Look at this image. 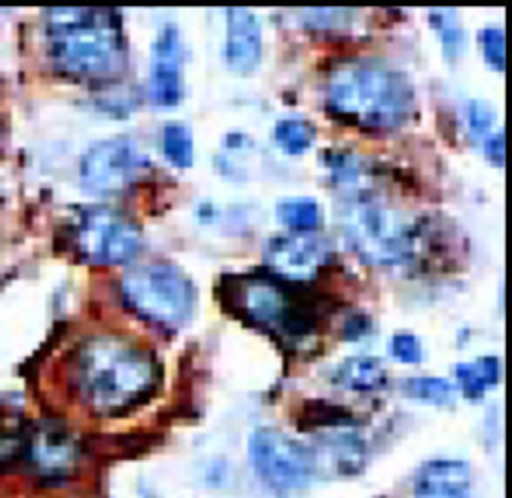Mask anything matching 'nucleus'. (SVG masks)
I'll list each match as a JSON object with an SVG mask.
<instances>
[{
  "label": "nucleus",
  "mask_w": 512,
  "mask_h": 498,
  "mask_svg": "<svg viewBox=\"0 0 512 498\" xmlns=\"http://www.w3.org/2000/svg\"><path fill=\"white\" fill-rule=\"evenodd\" d=\"M404 392L410 398H416L420 402H428V404H450L456 398V388L452 382H448L446 378H438V376H416V378H408L404 382Z\"/></svg>",
  "instance_id": "aec40b11"
},
{
  "label": "nucleus",
  "mask_w": 512,
  "mask_h": 498,
  "mask_svg": "<svg viewBox=\"0 0 512 498\" xmlns=\"http://www.w3.org/2000/svg\"><path fill=\"white\" fill-rule=\"evenodd\" d=\"M22 450V442L12 436V434H4L0 432V466L12 462Z\"/></svg>",
  "instance_id": "a878e982"
},
{
  "label": "nucleus",
  "mask_w": 512,
  "mask_h": 498,
  "mask_svg": "<svg viewBox=\"0 0 512 498\" xmlns=\"http://www.w3.org/2000/svg\"><path fill=\"white\" fill-rule=\"evenodd\" d=\"M184 96V48L176 24H164L150 54V98L160 108H174Z\"/></svg>",
  "instance_id": "9b49d317"
},
{
  "label": "nucleus",
  "mask_w": 512,
  "mask_h": 498,
  "mask_svg": "<svg viewBox=\"0 0 512 498\" xmlns=\"http://www.w3.org/2000/svg\"><path fill=\"white\" fill-rule=\"evenodd\" d=\"M326 104L340 120L358 128L394 130L412 118L416 96L410 78L398 68L354 58L330 72Z\"/></svg>",
  "instance_id": "f03ea898"
},
{
  "label": "nucleus",
  "mask_w": 512,
  "mask_h": 498,
  "mask_svg": "<svg viewBox=\"0 0 512 498\" xmlns=\"http://www.w3.org/2000/svg\"><path fill=\"white\" fill-rule=\"evenodd\" d=\"M46 42L52 64L68 76H108L126 58L120 14L108 8L46 10Z\"/></svg>",
  "instance_id": "7ed1b4c3"
},
{
  "label": "nucleus",
  "mask_w": 512,
  "mask_h": 498,
  "mask_svg": "<svg viewBox=\"0 0 512 498\" xmlns=\"http://www.w3.org/2000/svg\"><path fill=\"white\" fill-rule=\"evenodd\" d=\"M262 58V24L248 8L226 10L224 60L230 70L250 74Z\"/></svg>",
  "instance_id": "ddd939ff"
},
{
  "label": "nucleus",
  "mask_w": 512,
  "mask_h": 498,
  "mask_svg": "<svg viewBox=\"0 0 512 498\" xmlns=\"http://www.w3.org/2000/svg\"><path fill=\"white\" fill-rule=\"evenodd\" d=\"M340 228L348 248L378 268L408 264L420 242L418 224L408 212L370 194H358L342 206Z\"/></svg>",
  "instance_id": "20e7f679"
},
{
  "label": "nucleus",
  "mask_w": 512,
  "mask_h": 498,
  "mask_svg": "<svg viewBox=\"0 0 512 498\" xmlns=\"http://www.w3.org/2000/svg\"><path fill=\"white\" fill-rule=\"evenodd\" d=\"M120 292L136 316L168 330L184 326L196 306L194 282L170 262L132 266L120 280Z\"/></svg>",
  "instance_id": "39448f33"
},
{
  "label": "nucleus",
  "mask_w": 512,
  "mask_h": 498,
  "mask_svg": "<svg viewBox=\"0 0 512 498\" xmlns=\"http://www.w3.org/2000/svg\"><path fill=\"white\" fill-rule=\"evenodd\" d=\"M144 160L128 136H114L92 144L80 158L78 174L86 192L96 196H116L128 190Z\"/></svg>",
  "instance_id": "1a4fd4ad"
},
{
  "label": "nucleus",
  "mask_w": 512,
  "mask_h": 498,
  "mask_svg": "<svg viewBox=\"0 0 512 498\" xmlns=\"http://www.w3.org/2000/svg\"><path fill=\"white\" fill-rule=\"evenodd\" d=\"M466 122L472 140L480 146L496 130V112L484 100H470L466 106Z\"/></svg>",
  "instance_id": "4be33fe9"
},
{
  "label": "nucleus",
  "mask_w": 512,
  "mask_h": 498,
  "mask_svg": "<svg viewBox=\"0 0 512 498\" xmlns=\"http://www.w3.org/2000/svg\"><path fill=\"white\" fill-rule=\"evenodd\" d=\"M390 354L404 364H418L422 360V344L410 332H398L390 338Z\"/></svg>",
  "instance_id": "b1692460"
},
{
  "label": "nucleus",
  "mask_w": 512,
  "mask_h": 498,
  "mask_svg": "<svg viewBox=\"0 0 512 498\" xmlns=\"http://www.w3.org/2000/svg\"><path fill=\"white\" fill-rule=\"evenodd\" d=\"M334 382L354 392H374L386 384V368L374 356H352L340 362Z\"/></svg>",
  "instance_id": "2eb2a0df"
},
{
  "label": "nucleus",
  "mask_w": 512,
  "mask_h": 498,
  "mask_svg": "<svg viewBox=\"0 0 512 498\" xmlns=\"http://www.w3.org/2000/svg\"><path fill=\"white\" fill-rule=\"evenodd\" d=\"M254 472L274 490L306 488L314 476V454L296 438L270 426L256 428L248 438Z\"/></svg>",
  "instance_id": "6e6552de"
},
{
  "label": "nucleus",
  "mask_w": 512,
  "mask_h": 498,
  "mask_svg": "<svg viewBox=\"0 0 512 498\" xmlns=\"http://www.w3.org/2000/svg\"><path fill=\"white\" fill-rule=\"evenodd\" d=\"M484 156L498 168L504 166V156H506V142H504V130L498 128L494 130L482 144H480Z\"/></svg>",
  "instance_id": "393cba45"
},
{
  "label": "nucleus",
  "mask_w": 512,
  "mask_h": 498,
  "mask_svg": "<svg viewBox=\"0 0 512 498\" xmlns=\"http://www.w3.org/2000/svg\"><path fill=\"white\" fill-rule=\"evenodd\" d=\"M162 154L174 168H190L194 162V138L186 124L168 122L162 128Z\"/></svg>",
  "instance_id": "6ab92c4d"
},
{
  "label": "nucleus",
  "mask_w": 512,
  "mask_h": 498,
  "mask_svg": "<svg viewBox=\"0 0 512 498\" xmlns=\"http://www.w3.org/2000/svg\"><path fill=\"white\" fill-rule=\"evenodd\" d=\"M244 318L286 336H304L314 326V310L286 286L268 276H248L236 286Z\"/></svg>",
  "instance_id": "423d86ee"
},
{
  "label": "nucleus",
  "mask_w": 512,
  "mask_h": 498,
  "mask_svg": "<svg viewBox=\"0 0 512 498\" xmlns=\"http://www.w3.org/2000/svg\"><path fill=\"white\" fill-rule=\"evenodd\" d=\"M72 380L90 410L112 416L142 404L154 392L158 364L132 338L96 334L78 346Z\"/></svg>",
  "instance_id": "f257e3e1"
},
{
  "label": "nucleus",
  "mask_w": 512,
  "mask_h": 498,
  "mask_svg": "<svg viewBox=\"0 0 512 498\" xmlns=\"http://www.w3.org/2000/svg\"><path fill=\"white\" fill-rule=\"evenodd\" d=\"M276 220L292 232H312L322 222L320 204L310 196H290L276 204Z\"/></svg>",
  "instance_id": "f3484780"
},
{
  "label": "nucleus",
  "mask_w": 512,
  "mask_h": 498,
  "mask_svg": "<svg viewBox=\"0 0 512 498\" xmlns=\"http://www.w3.org/2000/svg\"><path fill=\"white\" fill-rule=\"evenodd\" d=\"M330 246L312 232H288L274 236L264 246V260L272 272L286 280L304 282L328 262Z\"/></svg>",
  "instance_id": "9d476101"
},
{
  "label": "nucleus",
  "mask_w": 512,
  "mask_h": 498,
  "mask_svg": "<svg viewBox=\"0 0 512 498\" xmlns=\"http://www.w3.org/2000/svg\"><path fill=\"white\" fill-rule=\"evenodd\" d=\"M140 240L138 224L110 206H94L82 212L74 232L78 256L92 266L130 262L140 248Z\"/></svg>",
  "instance_id": "0eeeda50"
},
{
  "label": "nucleus",
  "mask_w": 512,
  "mask_h": 498,
  "mask_svg": "<svg viewBox=\"0 0 512 498\" xmlns=\"http://www.w3.org/2000/svg\"><path fill=\"white\" fill-rule=\"evenodd\" d=\"M428 18H430L432 28L440 36V42H442V48H444V56L454 60L462 52V48H464V30L460 28L456 10L436 8V10H430Z\"/></svg>",
  "instance_id": "412c9836"
},
{
  "label": "nucleus",
  "mask_w": 512,
  "mask_h": 498,
  "mask_svg": "<svg viewBox=\"0 0 512 498\" xmlns=\"http://www.w3.org/2000/svg\"><path fill=\"white\" fill-rule=\"evenodd\" d=\"M28 458L44 480H66L80 460L76 438L56 422H46L36 428L28 442Z\"/></svg>",
  "instance_id": "f8f14e48"
},
{
  "label": "nucleus",
  "mask_w": 512,
  "mask_h": 498,
  "mask_svg": "<svg viewBox=\"0 0 512 498\" xmlns=\"http://www.w3.org/2000/svg\"><path fill=\"white\" fill-rule=\"evenodd\" d=\"M500 378V360L496 356H482L474 362L456 366V380L466 398H480L488 388L496 386Z\"/></svg>",
  "instance_id": "dca6fc26"
},
{
  "label": "nucleus",
  "mask_w": 512,
  "mask_h": 498,
  "mask_svg": "<svg viewBox=\"0 0 512 498\" xmlns=\"http://www.w3.org/2000/svg\"><path fill=\"white\" fill-rule=\"evenodd\" d=\"M478 40H480V50H482L486 64L494 72H504V64H506L504 30L500 26H486L480 30Z\"/></svg>",
  "instance_id": "5701e85b"
},
{
  "label": "nucleus",
  "mask_w": 512,
  "mask_h": 498,
  "mask_svg": "<svg viewBox=\"0 0 512 498\" xmlns=\"http://www.w3.org/2000/svg\"><path fill=\"white\" fill-rule=\"evenodd\" d=\"M414 498H470V468L462 460L426 462L414 480Z\"/></svg>",
  "instance_id": "4468645a"
},
{
  "label": "nucleus",
  "mask_w": 512,
  "mask_h": 498,
  "mask_svg": "<svg viewBox=\"0 0 512 498\" xmlns=\"http://www.w3.org/2000/svg\"><path fill=\"white\" fill-rule=\"evenodd\" d=\"M272 138L284 154L300 156L312 148L316 140V128L310 120L300 116H286L274 124Z\"/></svg>",
  "instance_id": "a211bd4d"
}]
</instances>
